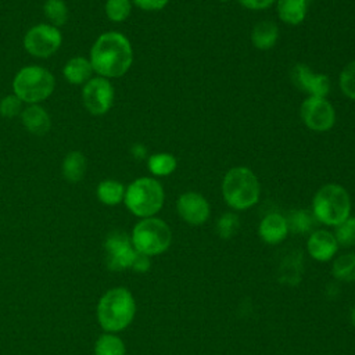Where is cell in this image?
Masks as SVG:
<instances>
[{"label":"cell","instance_id":"cell-21","mask_svg":"<svg viewBox=\"0 0 355 355\" xmlns=\"http://www.w3.org/2000/svg\"><path fill=\"white\" fill-rule=\"evenodd\" d=\"M125 187L121 182L114 179L103 180L97 186V198L105 205H116L123 201L125 197Z\"/></svg>","mask_w":355,"mask_h":355},{"label":"cell","instance_id":"cell-26","mask_svg":"<svg viewBox=\"0 0 355 355\" xmlns=\"http://www.w3.org/2000/svg\"><path fill=\"white\" fill-rule=\"evenodd\" d=\"M44 14L54 26H61L67 22L68 10L62 0H47L44 3Z\"/></svg>","mask_w":355,"mask_h":355},{"label":"cell","instance_id":"cell-12","mask_svg":"<svg viewBox=\"0 0 355 355\" xmlns=\"http://www.w3.org/2000/svg\"><path fill=\"white\" fill-rule=\"evenodd\" d=\"M291 80L301 92L311 97H326L330 92V79L324 73L315 72L305 64H295L291 69Z\"/></svg>","mask_w":355,"mask_h":355},{"label":"cell","instance_id":"cell-28","mask_svg":"<svg viewBox=\"0 0 355 355\" xmlns=\"http://www.w3.org/2000/svg\"><path fill=\"white\" fill-rule=\"evenodd\" d=\"M338 83L343 94L351 100H355V60L349 61L341 69Z\"/></svg>","mask_w":355,"mask_h":355},{"label":"cell","instance_id":"cell-27","mask_svg":"<svg viewBox=\"0 0 355 355\" xmlns=\"http://www.w3.org/2000/svg\"><path fill=\"white\" fill-rule=\"evenodd\" d=\"M132 11V0H107L105 14L114 22L125 21Z\"/></svg>","mask_w":355,"mask_h":355},{"label":"cell","instance_id":"cell-9","mask_svg":"<svg viewBox=\"0 0 355 355\" xmlns=\"http://www.w3.org/2000/svg\"><path fill=\"white\" fill-rule=\"evenodd\" d=\"M104 250L108 269L116 272L132 269L137 251L135 250L132 240L126 233L111 232L104 241Z\"/></svg>","mask_w":355,"mask_h":355},{"label":"cell","instance_id":"cell-4","mask_svg":"<svg viewBox=\"0 0 355 355\" xmlns=\"http://www.w3.org/2000/svg\"><path fill=\"white\" fill-rule=\"evenodd\" d=\"M312 214L315 219L323 225L338 226L351 214L348 191L337 183L322 186L313 196Z\"/></svg>","mask_w":355,"mask_h":355},{"label":"cell","instance_id":"cell-13","mask_svg":"<svg viewBox=\"0 0 355 355\" xmlns=\"http://www.w3.org/2000/svg\"><path fill=\"white\" fill-rule=\"evenodd\" d=\"M179 216L189 225L198 226L208 220L211 214L209 202L204 196L196 191H186L176 201Z\"/></svg>","mask_w":355,"mask_h":355},{"label":"cell","instance_id":"cell-36","mask_svg":"<svg viewBox=\"0 0 355 355\" xmlns=\"http://www.w3.org/2000/svg\"><path fill=\"white\" fill-rule=\"evenodd\" d=\"M349 318H351V322H352V324L355 326V306L352 308V311H351V316H349Z\"/></svg>","mask_w":355,"mask_h":355},{"label":"cell","instance_id":"cell-16","mask_svg":"<svg viewBox=\"0 0 355 355\" xmlns=\"http://www.w3.org/2000/svg\"><path fill=\"white\" fill-rule=\"evenodd\" d=\"M279 18L287 25H300L308 12V0H276Z\"/></svg>","mask_w":355,"mask_h":355},{"label":"cell","instance_id":"cell-20","mask_svg":"<svg viewBox=\"0 0 355 355\" xmlns=\"http://www.w3.org/2000/svg\"><path fill=\"white\" fill-rule=\"evenodd\" d=\"M86 158L80 151H71L62 161V175L67 180L79 182L86 172Z\"/></svg>","mask_w":355,"mask_h":355},{"label":"cell","instance_id":"cell-24","mask_svg":"<svg viewBox=\"0 0 355 355\" xmlns=\"http://www.w3.org/2000/svg\"><path fill=\"white\" fill-rule=\"evenodd\" d=\"M331 273L341 282L355 280V252H347L336 258L331 266Z\"/></svg>","mask_w":355,"mask_h":355},{"label":"cell","instance_id":"cell-29","mask_svg":"<svg viewBox=\"0 0 355 355\" xmlns=\"http://www.w3.org/2000/svg\"><path fill=\"white\" fill-rule=\"evenodd\" d=\"M334 237L338 245L349 247L355 244V216H348L344 222L336 226Z\"/></svg>","mask_w":355,"mask_h":355},{"label":"cell","instance_id":"cell-22","mask_svg":"<svg viewBox=\"0 0 355 355\" xmlns=\"http://www.w3.org/2000/svg\"><path fill=\"white\" fill-rule=\"evenodd\" d=\"M178 161L169 153H155L148 157L147 168L154 176H168L175 172Z\"/></svg>","mask_w":355,"mask_h":355},{"label":"cell","instance_id":"cell-5","mask_svg":"<svg viewBox=\"0 0 355 355\" xmlns=\"http://www.w3.org/2000/svg\"><path fill=\"white\" fill-rule=\"evenodd\" d=\"M165 193L161 183L154 178H139L125 190L123 202L126 208L139 218H150L161 211Z\"/></svg>","mask_w":355,"mask_h":355},{"label":"cell","instance_id":"cell-6","mask_svg":"<svg viewBox=\"0 0 355 355\" xmlns=\"http://www.w3.org/2000/svg\"><path fill=\"white\" fill-rule=\"evenodd\" d=\"M55 80L51 72L43 67L31 65L18 71L14 78V94L25 103L36 104L46 100L54 90Z\"/></svg>","mask_w":355,"mask_h":355},{"label":"cell","instance_id":"cell-7","mask_svg":"<svg viewBox=\"0 0 355 355\" xmlns=\"http://www.w3.org/2000/svg\"><path fill=\"white\" fill-rule=\"evenodd\" d=\"M130 240L136 251L153 257L169 248L172 232L162 219L150 216L143 218L135 225Z\"/></svg>","mask_w":355,"mask_h":355},{"label":"cell","instance_id":"cell-17","mask_svg":"<svg viewBox=\"0 0 355 355\" xmlns=\"http://www.w3.org/2000/svg\"><path fill=\"white\" fill-rule=\"evenodd\" d=\"M250 37L255 49L266 51L276 44L279 39V26L273 21H259L254 25Z\"/></svg>","mask_w":355,"mask_h":355},{"label":"cell","instance_id":"cell-25","mask_svg":"<svg viewBox=\"0 0 355 355\" xmlns=\"http://www.w3.org/2000/svg\"><path fill=\"white\" fill-rule=\"evenodd\" d=\"M286 219L288 225V232L291 230L293 233H297V234H305L311 232L313 227V222L316 220L313 214L305 209H295Z\"/></svg>","mask_w":355,"mask_h":355},{"label":"cell","instance_id":"cell-31","mask_svg":"<svg viewBox=\"0 0 355 355\" xmlns=\"http://www.w3.org/2000/svg\"><path fill=\"white\" fill-rule=\"evenodd\" d=\"M21 100L15 94L6 96L0 101V115L4 118H14L21 112Z\"/></svg>","mask_w":355,"mask_h":355},{"label":"cell","instance_id":"cell-2","mask_svg":"<svg viewBox=\"0 0 355 355\" xmlns=\"http://www.w3.org/2000/svg\"><path fill=\"white\" fill-rule=\"evenodd\" d=\"M136 313V302L125 287H115L103 294L97 304V320L107 333L126 329Z\"/></svg>","mask_w":355,"mask_h":355},{"label":"cell","instance_id":"cell-19","mask_svg":"<svg viewBox=\"0 0 355 355\" xmlns=\"http://www.w3.org/2000/svg\"><path fill=\"white\" fill-rule=\"evenodd\" d=\"M62 72L69 83L85 85L87 80H90V76L94 71L90 64V60L85 57H73L65 64Z\"/></svg>","mask_w":355,"mask_h":355},{"label":"cell","instance_id":"cell-34","mask_svg":"<svg viewBox=\"0 0 355 355\" xmlns=\"http://www.w3.org/2000/svg\"><path fill=\"white\" fill-rule=\"evenodd\" d=\"M150 257L148 255H144L141 252L137 251L136 254V258L133 261V265H132V270L135 272H139V273H143V272H147L150 269Z\"/></svg>","mask_w":355,"mask_h":355},{"label":"cell","instance_id":"cell-14","mask_svg":"<svg viewBox=\"0 0 355 355\" xmlns=\"http://www.w3.org/2000/svg\"><path fill=\"white\" fill-rule=\"evenodd\" d=\"M306 250L313 259L326 262L336 255L338 243L331 232L320 229L311 233L306 243Z\"/></svg>","mask_w":355,"mask_h":355},{"label":"cell","instance_id":"cell-23","mask_svg":"<svg viewBox=\"0 0 355 355\" xmlns=\"http://www.w3.org/2000/svg\"><path fill=\"white\" fill-rule=\"evenodd\" d=\"M94 355H126V348L118 336L105 333L97 338L94 344Z\"/></svg>","mask_w":355,"mask_h":355},{"label":"cell","instance_id":"cell-33","mask_svg":"<svg viewBox=\"0 0 355 355\" xmlns=\"http://www.w3.org/2000/svg\"><path fill=\"white\" fill-rule=\"evenodd\" d=\"M239 3L247 10L261 11L269 8L272 4L276 3V0H239Z\"/></svg>","mask_w":355,"mask_h":355},{"label":"cell","instance_id":"cell-1","mask_svg":"<svg viewBox=\"0 0 355 355\" xmlns=\"http://www.w3.org/2000/svg\"><path fill=\"white\" fill-rule=\"evenodd\" d=\"M132 62V44L128 37L119 32H105L100 35L90 51L93 71L107 79L125 75Z\"/></svg>","mask_w":355,"mask_h":355},{"label":"cell","instance_id":"cell-15","mask_svg":"<svg viewBox=\"0 0 355 355\" xmlns=\"http://www.w3.org/2000/svg\"><path fill=\"white\" fill-rule=\"evenodd\" d=\"M258 233H259V237L265 243L277 244V243L283 241L288 234L287 219L283 215L277 214V212L268 214L261 220L259 227H258Z\"/></svg>","mask_w":355,"mask_h":355},{"label":"cell","instance_id":"cell-3","mask_svg":"<svg viewBox=\"0 0 355 355\" xmlns=\"http://www.w3.org/2000/svg\"><path fill=\"white\" fill-rule=\"evenodd\" d=\"M261 194L257 175L247 166L230 168L222 180V196L225 202L236 209L244 211L254 207Z\"/></svg>","mask_w":355,"mask_h":355},{"label":"cell","instance_id":"cell-10","mask_svg":"<svg viewBox=\"0 0 355 355\" xmlns=\"http://www.w3.org/2000/svg\"><path fill=\"white\" fill-rule=\"evenodd\" d=\"M62 36L57 26L49 24H39L31 28L25 37L24 46L26 51L35 57H49L54 54L61 46Z\"/></svg>","mask_w":355,"mask_h":355},{"label":"cell","instance_id":"cell-30","mask_svg":"<svg viewBox=\"0 0 355 355\" xmlns=\"http://www.w3.org/2000/svg\"><path fill=\"white\" fill-rule=\"evenodd\" d=\"M240 226L239 216L233 212H225L216 222V233L222 239H230L236 234Z\"/></svg>","mask_w":355,"mask_h":355},{"label":"cell","instance_id":"cell-35","mask_svg":"<svg viewBox=\"0 0 355 355\" xmlns=\"http://www.w3.org/2000/svg\"><path fill=\"white\" fill-rule=\"evenodd\" d=\"M132 153L136 158H143L146 155V148L141 146V144H136L133 148H132Z\"/></svg>","mask_w":355,"mask_h":355},{"label":"cell","instance_id":"cell-32","mask_svg":"<svg viewBox=\"0 0 355 355\" xmlns=\"http://www.w3.org/2000/svg\"><path fill=\"white\" fill-rule=\"evenodd\" d=\"M132 3L144 11H158L162 10L169 0H132Z\"/></svg>","mask_w":355,"mask_h":355},{"label":"cell","instance_id":"cell-11","mask_svg":"<svg viewBox=\"0 0 355 355\" xmlns=\"http://www.w3.org/2000/svg\"><path fill=\"white\" fill-rule=\"evenodd\" d=\"M83 104L93 115L105 114L114 101V87L107 78L98 76L87 80L82 90Z\"/></svg>","mask_w":355,"mask_h":355},{"label":"cell","instance_id":"cell-8","mask_svg":"<svg viewBox=\"0 0 355 355\" xmlns=\"http://www.w3.org/2000/svg\"><path fill=\"white\" fill-rule=\"evenodd\" d=\"M305 126L313 132H327L336 123V110L326 97L308 96L300 108Z\"/></svg>","mask_w":355,"mask_h":355},{"label":"cell","instance_id":"cell-37","mask_svg":"<svg viewBox=\"0 0 355 355\" xmlns=\"http://www.w3.org/2000/svg\"><path fill=\"white\" fill-rule=\"evenodd\" d=\"M218 1H222V3H225V1H230V0H218Z\"/></svg>","mask_w":355,"mask_h":355},{"label":"cell","instance_id":"cell-18","mask_svg":"<svg viewBox=\"0 0 355 355\" xmlns=\"http://www.w3.org/2000/svg\"><path fill=\"white\" fill-rule=\"evenodd\" d=\"M21 119L24 126L26 128L28 132L33 133V135H44L49 132L50 129V116L46 112L44 108H42L40 105L32 104L28 105L22 114H21Z\"/></svg>","mask_w":355,"mask_h":355}]
</instances>
